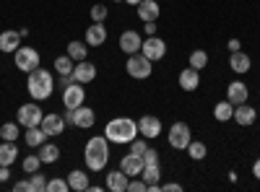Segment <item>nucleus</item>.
Returning <instances> with one entry per match:
<instances>
[{"label": "nucleus", "instance_id": "f257e3e1", "mask_svg": "<svg viewBox=\"0 0 260 192\" xmlns=\"http://www.w3.org/2000/svg\"><path fill=\"white\" fill-rule=\"evenodd\" d=\"M83 159H86L89 172H104L107 161H110V140H107L104 135L89 138V143H86V151H83Z\"/></svg>", "mask_w": 260, "mask_h": 192}, {"label": "nucleus", "instance_id": "f03ea898", "mask_svg": "<svg viewBox=\"0 0 260 192\" xmlns=\"http://www.w3.org/2000/svg\"><path fill=\"white\" fill-rule=\"evenodd\" d=\"M138 135V122L136 120H130V117H115L107 122L104 127V138L110 140V143H133Z\"/></svg>", "mask_w": 260, "mask_h": 192}, {"label": "nucleus", "instance_id": "7ed1b4c3", "mask_svg": "<svg viewBox=\"0 0 260 192\" xmlns=\"http://www.w3.org/2000/svg\"><path fill=\"white\" fill-rule=\"evenodd\" d=\"M26 86H29V94H31V99L42 101V99H50V96H52L55 81H52L50 70H42V68H37V70H31V73H29Z\"/></svg>", "mask_w": 260, "mask_h": 192}, {"label": "nucleus", "instance_id": "20e7f679", "mask_svg": "<svg viewBox=\"0 0 260 192\" xmlns=\"http://www.w3.org/2000/svg\"><path fill=\"white\" fill-rule=\"evenodd\" d=\"M151 65H154V62H151L148 57H143L141 52H136V55H127V65H125V70H127L130 78L143 81V78L151 75Z\"/></svg>", "mask_w": 260, "mask_h": 192}, {"label": "nucleus", "instance_id": "39448f33", "mask_svg": "<svg viewBox=\"0 0 260 192\" xmlns=\"http://www.w3.org/2000/svg\"><path fill=\"white\" fill-rule=\"evenodd\" d=\"M13 62H16V68L18 70H24V73H31L39 68V52L34 47H18L13 52Z\"/></svg>", "mask_w": 260, "mask_h": 192}, {"label": "nucleus", "instance_id": "423d86ee", "mask_svg": "<svg viewBox=\"0 0 260 192\" xmlns=\"http://www.w3.org/2000/svg\"><path fill=\"white\" fill-rule=\"evenodd\" d=\"M190 140H192V133H190L187 122H175V125L169 127V145H172V148L185 151V148L190 145Z\"/></svg>", "mask_w": 260, "mask_h": 192}, {"label": "nucleus", "instance_id": "0eeeda50", "mask_svg": "<svg viewBox=\"0 0 260 192\" xmlns=\"http://www.w3.org/2000/svg\"><path fill=\"white\" fill-rule=\"evenodd\" d=\"M42 109L37 104H21L18 106V112H16V122L21 125V127H37V125H42Z\"/></svg>", "mask_w": 260, "mask_h": 192}, {"label": "nucleus", "instance_id": "6e6552de", "mask_svg": "<svg viewBox=\"0 0 260 192\" xmlns=\"http://www.w3.org/2000/svg\"><path fill=\"white\" fill-rule=\"evenodd\" d=\"M141 55L143 57H148L151 62H156V60H161L164 55H167V42L164 39H159L156 34L154 36H148L143 45H141Z\"/></svg>", "mask_w": 260, "mask_h": 192}, {"label": "nucleus", "instance_id": "1a4fd4ad", "mask_svg": "<svg viewBox=\"0 0 260 192\" xmlns=\"http://www.w3.org/2000/svg\"><path fill=\"white\" fill-rule=\"evenodd\" d=\"M86 99V91H83V83H71V86H65L62 89V104H65V109H76V106H81Z\"/></svg>", "mask_w": 260, "mask_h": 192}, {"label": "nucleus", "instance_id": "9d476101", "mask_svg": "<svg viewBox=\"0 0 260 192\" xmlns=\"http://www.w3.org/2000/svg\"><path fill=\"white\" fill-rule=\"evenodd\" d=\"M138 135H143V138H159L161 135V120L159 117H151V114H146V117H141L138 120Z\"/></svg>", "mask_w": 260, "mask_h": 192}, {"label": "nucleus", "instance_id": "9b49d317", "mask_svg": "<svg viewBox=\"0 0 260 192\" xmlns=\"http://www.w3.org/2000/svg\"><path fill=\"white\" fill-rule=\"evenodd\" d=\"M143 156H138V153H127V156H122V161H120V169L127 174V179H133V177H141V172H143Z\"/></svg>", "mask_w": 260, "mask_h": 192}, {"label": "nucleus", "instance_id": "f8f14e48", "mask_svg": "<svg viewBox=\"0 0 260 192\" xmlns=\"http://www.w3.org/2000/svg\"><path fill=\"white\" fill-rule=\"evenodd\" d=\"M141 45H143V39L138 36V31L127 29V31L120 34V50H122L125 55H136V52H141Z\"/></svg>", "mask_w": 260, "mask_h": 192}, {"label": "nucleus", "instance_id": "ddd939ff", "mask_svg": "<svg viewBox=\"0 0 260 192\" xmlns=\"http://www.w3.org/2000/svg\"><path fill=\"white\" fill-rule=\"evenodd\" d=\"M94 122H96L94 109H89V106H83V104L73 109V125H76V127H81V130H91Z\"/></svg>", "mask_w": 260, "mask_h": 192}, {"label": "nucleus", "instance_id": "4468645a", "mask_svg": "<svg viewBox=\"0 0 260 192\" xmlns=\"http://www.w3.org/2000/svg\"><path fill=\"white\" fill-rule=\"evenodd\" d=\"M71 75H73L76 83H91L96 78V65H94V62H89V60H81L78 65L73 68Z\"/></svg>", "mask_w": 260, "mask_h": 192}, {"label": "nucleus", "instance_id": "2eb2a0df", "mask_svg": "<svg viewBox=\"0 0 260 192\" xmlns=\"http://www.w3.org/2000/svg\"><path fill=\"white\" fill-rule=\"evenodd\" d=\"M104 42H107V29H104L102 21H94V24L86 29V45L89 47H102Z\"/></svg>", "mask_w": 260, "mask_h": 192}, {"label": "nucleus", "instance_id": "dca6fc26", "mask_svg": "<svg viewBox=\"0 0 260 192\" xmlns=\"http://www.w3.org/2000/svg\"><path fill=\"white\" fill-rule=\"evenodd\" d=\"M159 164H146L143 166V172H141V179L148 184V192H159L161 184H159Z\"/></svg>", "mask_w": 260, "mask_h": 192}, {"label": "nucleus", "instance_id": "f3484780", "mask_svg": "<svg viewBox=\"0 0 260 192\" xmlns=\"http://www.w3.org/2000/svg\"><path fill=\"white\" fill-rule=\"evenodd\" d=\"M247 94H250V91H247V86H245L242 81H232L229 86H226V99H229L234 106H237V104H245V101H247Z\"/></svg>", "mask_w": 260, "mask_h": 192}, {"label": "nucleus", "instance_id": "a211bd4d", "mask_svg": "<svg viewBox=\"0 0 260 192\" xmlns=\"http://www.w3.org/2000/svg\"><path fill=\"white\" fill-rule=\"evenodd\" d=\"M237 125H242V127H247V125H252L255 120H257V112L252 109V106H247V101L245 104H237L234 106V117H232Z\"/></svg>", "mask_w": 260, "mask_h": 192}, {"label": "nucleus", "instance_id": "6ab92c4d", "mask_svg": "<svg viewBox=\"0 0 260 192\" xmlns=\"http://www.w3.org/2000/svg\"><path fill=\"white\" fill-rule=\"evenodd\" d=\"M42 130H45L47 135H62V130H65V120L60 117V114H45L42 117Z\"/></svg>", "mask_w": 260, "mask_h": 192}, {"label": "nucleus", "instance_id": "aec40b11", "mask_svg": "<svg viewBox=\"0 0 260 192\" xmlns=\"http://www.w3.org/2000/svg\"><path fill=\"white\" fill-rule=\"evenodd\" d=\"M159 13H161V8H159L156 0H141V3H138V16H141L143 24H146V21H156Z\"/></svg>", "mask_w": 260, "mask_h": 192}, {"label": "nucleus", "instance_id": "412c9836", "mask_svg": "<svg viewBox=\"0 0 260 192\" xmlns=\"http://www.w3.org/2000/svg\"><path fill=\"white\" fill-rule=\"evenodd\" d=\"M198 86H201V73L195 68H187V70L180 73V89L182 91H195Z\"/></svg>", "mask_w": 260, "mask_h": 192}, {"label": "nucleus", "instance_id": "4be33fe9", "mask_svg": "<svg viewBox=\"0 0 260 192\" xmlns=\"http://www.w3.org/2000/svg\"><path fill=\"white\" fill-rule=\"evenodd\" d=\"M18 47H21V34L18 31L6 29L3 34H0V52H16Z\"/></svg>", "mask_w": 260, "mask_h": 192}, {"label": "nucleus", "instance_id": "5701e85b", "mask_svg": "<svg viewBox=\"0 0 260 192\" xmlns=\"http://www.w3.org/2000/svg\"><path fill=\"white\" fill-rule=\"evenodd\" d=\"M107 189H112V192H127V174L122 172V169L107 174Z\"/></svg>", "mask_w": 260, "mask_h": 192}, {"label": "nucleus", "instance_id": "b1692460", "mask_svg": "<svg viewBox=\"0 0 260 192\" xmlns=\"http://www.w3.org/2000/svg\"><path fill=\"white\" fill-rule=\"evenodd\" d=\"M18 159V148L13 140H3L0 143V166H11Z\"/></svg>", "mask_w": 260, "mask_h": 192}, {"label": "nucleus", "instance_id": "393cba45", "mask_svg": "<svg viewBox=\"0 0 260 192\" xmlns=\"http://www.w3.org/2000/svg\"><path fill=\"white\" fill-rule=\"evenodd\" d=\"M68 187L76 189V192H86V189H89V174L81 172V169L71 172V174H68Z\"/></svg>", "mask_w": 260, "mask_h": 192}, {"label": "nucleus", "instance_id": "a878e982", "mask_svg": "<svg viewBox=\"0 0 260 192\" xmlns=\"http://www.w3.org/2000/svg\"><path fill=\"white\" fill-rule=\"evenodd\" d=\"M37 156L42 159V164H55V161L60 159V148H57L55 143H42Z\"/></svg>", "mask_w": 260, "mask_h": 192}, {"label": "nucleus", "instance_id": "bb28decb", "mask_svg": "<svg viewBox=\"0 0 260 192\" xmlns=\"http://www.w3.org/2000/svg\"><path fill=\"white\" fill-rule=\"evenodd\" d=\"M229 68H232L234 73H247V70H250V57H247L245 52H232Z\"/></svg>", "mask_w": 260, "mask_h": 192}, {"label": "nucleus", "instance_id": "cd10ccee", "mask_svg": "<svg viewBox=\"0 0 260 192\" xmlns=\"http://www.w3.org/2000/svg\"><path fill=\"white\" fill-rule=\"evenodd\" d=\"M213 117L219 120V122H229L232 117H234V104L226 99V101H219L213 106Z\"/></svg>", "mask_w": 260, "mask_h": 192}, {"label": "nucleus", "instance_id": "c85d7f7f", "mask_svg": "<svg viewBox=\"0 0 260 192\" xmlns=\"http://www.w3.org/2000/svg\"><path fill=\"white\" fill-rule=\"evenodd\" d=\"M26 145H31V148H39L42 143H45L47 140V133L45 130H42V127L37 125V127H26Z\"/></svg>", "mask_w": 260, "mask_h": 192}, {"label": "nucleus", "instance_id": "c756f323", "mask_svg": "<svg viewBox=\"0 0 260 192\" xmlns=\"http://www.w3.org/2000/svg\"><path fill=\"white\" fill-rule=\"evenodd\" d=\"M185 151H187V156H190L192 161H203L206 153H208V148H206V143H201V140H190V145L185 148Z\"/></svg>", "mask_w": 260, "mask_h": 192}, {"label": "nucleus", "instance_id": "7c9ffc66", "mask_svg": "<svg viewBox=\"0 0 260 192\" xmlns=\"http://www.w3.org/2000/svg\"><path fill=\"white\" fill-rule=\"evenodd\" d=\"M68 55L76 62H81V60H86V55H89V45H86V42H71V45H68Z\"/></svg>", "mask_w": 260, "mask_h": 192}, {"label": "nucleus", "instance_id": "2f4dec72", "mask_svg": "<svg viewBox=\"0 0 260 192\" xmlns=\"http://www.w3.org/2000/svg\"><path fill=\"white\" fill-rule=\"evenodd\" d=\"M73 62H76V60H73L71 55H62V57H57V60H55V70H57L60 75H71V73H73V68H76Z\"/></svg>", "mask_w": 260, "mask_h": 192}, {"label": "nucleus", "instance_id": "473e14b6", "mask_svg": "<svg viewBox=\"0 0 260 192\" xmlns=\"http://www.w3.org/2000/svg\"><path fill=\"white\" fill-rule=\"evenodd\" d=\"M206 65H208V52H206V50H192V55H190V68L203 70Z\"/></svg>", "mask_w": 260, "mask_h": 192}, {"label": "nucleus", "instance_id": "72a5a7b5", "mask_svg": "<svg viewBox=\"0 0 260 192\" xmlns=\"http://www.w3.org/2000/svg\"><path fill=\"white\" fill-rule=\"evenodd\" d=\"M18 127H21L18 122H6L3 127H0V138H3V140H13V143H16V138L21 135V133H18Z\"/></svg>", "mask_w": 260, "mask_h": 192}, {"label": "nucleus", "instance_id": "f704fd0d", "mask_svg": "<svg viewBox=\"0 0 260 192\" xmlns=\"http://www.w3.org/2000/svg\"><path fill=\"white\" fill-rule=\"evenodd\" d=\"M29 187H31V192H47V179H45V174L34 172L31 179H29Z\"/></svg>", "mask_w": 260, "mask_h": 192}, {"label": "nucleus", "instance_id": "c9c22d12", "mask_svg": "<svg viewBox=\"0 0 260 192\" xmlns=\"http://www.w3.org/2000/svg\"><path fill=\"white\" fill-rule=\"evenodd\" d=\"M39 166H42V159H39V156H26V159H24V172H26V174L39 172Z\"/></svg>", "mask_w": 260, "mask_h": 192}, {"label": "nucleus", "instance_id": "e433bc0d", "mask_svg": "<svg viewBox=\"0 0 260 192\" xmlns=\"http://www.w3.org/2000/svg\"><path fill=\"white\" fill-rule=\"evenodd\" d=\"M71 187H68V182L65 179H50L47 182V192H68Z\"/></svg>", "mask_w": 260, "mask_h": 192}, {"label": "nucleus", "instance_id": "4c0bfd02", "mask_svg": "<svg viewBox=\"0 0 260 192\" xmlns=\"http://www.w3.org/2000/svg\"><path fill=\"white\" fill-rule=\"evenodd\" d=\"M127 189H130V192H148V184H146L143 179L133 177V179H127Z\"/></svg>", "mask_w": 260, "mask_h": 192}, {"label": "nucleus", "instance_id": "58836bf2", "mask_svg": "<svg viewBox=\"0 0 260 192\" xmlns=\"http://www.w3.org/2000/svg\"><path fill=\"white\" fill-rule=\"evenodd\" d=\"M146 151H148L146 140H133V143H130V153H138V156H143Z\"/></svg>", "mask_w": 260, "mask_h": 192}, {"label": "nucleus", "instance_id": "ea45409f", "mask_svg": "<svg viewBox=\"0 0 260 192\" xmlns=\"http://www.w3.org/2000/svg\"><path fill=\"white\" fill-rule=\"evenodd\" d=\"M91 18L94 21H104L107 18V6H94L91 8Z\"/></svg>", "mask_w": 260, "mask_h": 192}, {"label": "nucleus", "instance_id": "a19ab883", "mask_svg": "<svg viewBox=\"0 0 260 192\" xmlns=\"http://www.w3.org/2000/svg\"><path fill=\"white\" fill-rule=\"evenodd\" d=\"M143 164H159V153L154 151V148H148V151L143 153Z\"/></svg>", "mask_w": 260, "mask_h": 192}, {"label": "nucleus", "instance_id": "79ce46f5", "mask_svg": "<svg viewBox=\"0 0 260 192\" xmlns=\"http://www.w3.org/2000/svg\"><path fill=\"white\" fill-rule=\"evenodd\" d=\"M13 189H16V192H24V189H26V192H31L29 179H21V182H16V184H13Z\"/></svg>", "mask_w": 260, "mask_h": 192}, {"label": "nucleus", "instance_id": "37998d69", "mask_svg": "<svg viewBox=\"0 0 260 192\" xmlns=\"http://www.w3.org/2000/svg\"><path fill=\"white\" fill-rule=\"evenodd\" d=\"M143 31H146L148 36H154V34H156V21H146V26H143Z\"/></svg>", "mask_w": 260, "mask_h": 192}, {"label": "nucleus", "instance_id": "c03bdc74", "mask_svg": "<svg viewBox=\"0 0 260 192\" xmlns=\"http://www.w3.org/2000/svg\"><path fill=\"white\" fill-rule=\"evenodd\" d=\"M161 189H167V192H182V184H177V182H169V184H161Z\"/></svg>", "mask_w": 260, "mask_h": 192}, {"label": "nucleus", "instance_id": "a18cd8bd", "mask_svg": "<svg viewBox=\"0 0 260 192\" xmlns=\"http://www.w3.org/2000/svg\"><path fill=\"white\" fill-rule=\"evenodd\" d=\"M11 179V169L8 166H0V182H8Z\"/></svg>", "mask_w": 260, "mask_h": 192}, {"label": "nucleus", "instance_id": "49530a36", "mask_svg": "<svg viewBox=\"0 0 260 192\" xmlns=\"http://www.w3.org/2000/svg\"><path fill=\"white\" fill-rule=\"evenodd\" d=\"M226 47H229L232 52H240V47H242V45H240V39H229V45H226Z\"/></svg>", "mask_w": 260, "mask_h": 192}, {"label": "nucleus", "instance_id": "de8ad7c7", "mask_svg": "<svg viewBox=\"0 0 260 192\" xmlns=\"http://www.w3.org/2000/svg\"><path fill=\"white\" fill-rule=\"evenodd\" d=\"M252 174H255V179H260V159H255V164H252Z\"/></svg>", "mask_w": 260, "mask_h": 192}, {"label": "nucleus", "instance_id": "09e8293b", "mask_svg": "<svg viewBox=\"0 0 260 192\" xmlns=\"http://www.w3.org/2000/svg\"><path fill=\"white\" fill-rule=\"evenodd\" d=\"M125 3H130V6H138V3H141V0H125Z\"/></svg>", "mask_w": 260, "mask_h": 192}, {"label": "nucleus", "instance_id": "8fccbe9b", "mask_svg": "<svg viewBox=\"0 0 260 192\" xmlns=\"http://www.w3.org/2000/svg\"><path fill=\"white\" fill-rule=\"evenodd\" d=\"M115 3H122V0H115Z\"/></svg>", "mask_w": 260, "mask_h": 192}]
</instances>
